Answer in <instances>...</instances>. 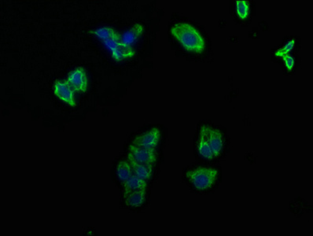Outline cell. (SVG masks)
<instances>
[{
    "label": "cell",
    "instance_id": "cell-2",
    "mask_svg": "<svg viewBox=\"0 0 313 236\" xmlns=\"http://www.w3.org/2000/svg\"><path fill=\"white\" fill-rule=\"evenodd\" d=\"M185 176L196 189L205 191L212 188L216 184L218 177V170L213 168L198 167L189 170Z\"/></svg>",
    "mask_w": 313,
    "mask_h": 236
},
{
    "label": "cell",
    "instance_id": "cell-16",
    "mask_svg": "<svg viewBox=\"0 0 313 236\" xmlns=\"http://www.w3.org/2000/svg\"><path fill=\"white\" fill-rule=\"evenodd\" d=\"M236 11L242 19H246L249 16V6L246 1H236Z\"/></svg>",
    "mask_w": 313,
    "mask_h": 236
},
{
    "label": "cell",
    "instance_id": "cell-9",
    "mask_svg": "<svg viewBox=\"0 0 313 236\" xmlns=\"http://www.w3.org/2000/svg\"><path fill=\"white\" fill-rule=\"evenodd\" d=\"M143 27L141 24H135L133 26L120 35V42L125 45L131 46L136 41L143 33Z\"/></svg>",
    "mask_w": 313,
    "mask_h": 236
},
{
    "label": "cell",
    "instance_id": "cell-18",
    "mask_svg": "<svg viewBox=\"0 0 313 236\" xmlns=\"http://www.w3.org/2000/svg\"><path fill=\"white\" fill-rule=\"evenodd\" d=\"M283 62H284V64H285L286 68H287V70H289V71H291V70L294 69L295 65V58H293L291 55H285V56L283 57Z\"/></svg>",
    "mask_w": 313,
    "mask_h": 236
},
{
    "label": "cell",
    "instance_id": "cell-14",
    "mask_svg": "<svg viewBox=\"0 0 313 236\" xmlns=\"http://www.w3.org/2000/svg\"><path fill=\"white\" fill-rule=\"evenodd\" d=\"M198 151L202 157L207 159H212L214 157L213 153L210 148L209 145L205 138L204 135L201 132L198 142Z\"/></svg>",
    "mask_w": 313,
    "mask_h": 236
},
{
    "label": "cell",
    "instance_id": "cell-8",
    "mask_svg": "<svg viewBox=\"0 0 313 236\" xmlns=\"http://www.w3.org/2000/svg\"><path fill=\"white\" fill-rule=\"evenodd\" d=\"M54 92L55 96L65 102L71 107H75L76 100L74 97V91L72 89L71 87L68 85L67 83L62 82V81H58L55 85L54 88Z\"/></svg>",
    "mask_w": 313,
    "mask_h": 236
},
{
    "label": "cell",
    "instance_id": "cell-17",
    "mask_svg": "<svg viewBox=\"0 0 313 236\" xmlns=\"http://www.w3.org/2000/svg\"><path fill=\"white\" fill-rule=\"evenodd\" d=\"M295 43H296V41H295V39H291L290 41L287 42L285 45H284V47H281V48L279 49V50L276 51V56L282 57V58H283V56L288 55V54L292 51L293 48L295 47Z\"/></svg>",
    "mask_w": 313,
    "mask_h": 236
},
{
    "label": "cell",
    "instance_id": "cell-3",
    "mask_svg": "<svg viewBox=\"0 0 313 236\" xmlns=\"http://www.w3.org/2000/svg\"><path fill=\"white\" fill-rule=\"evenodd\" d=\"M128 159L131 163L154 165L157 159L154 150L141 148L135 145H131L128 150Z\"/></svg>",
    "mask_w": 313,
    "mask_h": 236
},
{
    "label": "cell",
    "instance_id": "cell-7",
    "mask_svg": "<svg viewBox=\"0 0 313 236\" xmlns=\"http://www.w3.org/2000/svg\"><path fill=\"white\" fill-rule=\"evenodd\" d=\"M104 43L106 44L112 51V56L116 60H121L124 58H131L135 55V51L131 46H127L124 43H122L120 40H115V39H105L104 40Z\"/></svg>",
    "mask_w": 313,
    "mask_h": 236
},
{
    "label": "cell",
    "instance_id": "cell-13",
    "mask_svg": "<svg viewBox=\"0 0 313 236\" xmlns=\"http://www.w3.org/2000/svg\"><path fill=\"white\" fill-rule=\"evenodd\" d=\"M116 171L117 177L123 183L133 175V171H132L131 163L128 162V161H120L117 164Z\"/></svg>",
    "mask_w": 313,
    "mask_h": 236
},
{
    "label": "cell",
    "instance_id": "cell-1",
    "mask_svg": "<svg viewBox=\"0 0 313 236\" xmlns=\"http://www.w3.org/2000/svg\"><path fill=\"white\" fill-rule=\"evenodd\" d=\"M171 33L188 51L201 53L206 47L204 39L200 32L188 23L175 24L171 28Z\"/></svg>",
    "mask_w": 313,
    "mask_h": 236
},
{
    "label": "cell",
    "instance_id": "cell-15",
    "mask_svg": "<svg viewBox=\"0 0 313 236\" xmlns=\"http://www.w3.org/2000/svg\"><path fill=\"white\" fill-rule=\"evenodd\" d=\"M92 32L104 40H105V39L120 40V34L110 27H102V28H98L96 31Z\"/></svg>",
    "mask_w": 313,
    "mask_h": 236
},
{
    "label": "cell",
    "instance_id": "cell-4",
    "mask_svg": "<svg viewBox=\"0 0 313 236\" xmlns=\"http://www.w3.org/2000/svg\"><path fill=\"white\" fill-rule=\"evenodd\" d=\"M200 132L204 135L210 148L213 153L214 157H219L223 147V135L219 130L203 125Z\"/></svg>",
    "mask_w": 313,
    "mask_h": 236
},
{
    "label": "cell",
    "instance_id": "cell-10",
    "mask_svg": "<svg viewBox=\"0 0 313 236\" xmlns=\"http://www.w3.org/2000/svg\"><path fill=\"white\" fill-rule=\"evenodd\" d=\"M124 201L127 206L132 208L139 207L144 203L146 200V190L132 191L124 195Z\"/></svg>",
    "mask_w": 313,
    "mask_h": 236
},
{
    "label": "cell",
    "instance_id": "cell-12",
    "mask_svg": "<svg viewBox=\"0 0 313 236\" xmlns=\"http://www.w3.org/2000/svg\"><path fill=\"white\" fill-rule=\"evenodd\" d=\"M131 163L133 174L143 180H147L153 174V165L146 164Z\"/></svg>",
    "mask_w": 313,
    "mask_h": 236
},
{
    "label": "cell",
    "instance_id": "cell-5",
    "mask_svg": "<svg viewBox=\"0 0 313 236\" xmlns=\"http://www.w3.org/2000/svg\"><path fill=\"white\" fill-rule=\"evenodd\" d=\"M66 82L76 92H85L89 87V79L83 67H78L70 73Z\"/></svg>",
    "mask_w": 313,
    "mask_h": 236
},
{
    "label": "cell",
    "instance_id": "cell-11",
    "mask_svg": "<svg viewBox=\"0 0 313 236\" xmlns=\"http://www.w3.org/2000/svg\"><path fill=\"white\" fill-rule=\"evenodd\" d=\"M146 180L139 178L134 174L124 182V195L132 192V191L146 190Z\"/></svg>",
    "mask_w": 313,
    "mask_h": 236
},
{
    "label": "cell",
    "instance_id": "cell-6",
    "mask_svg": "<svg viewBox=\"0 0 313 236\" xmlns=\"http://www.w3.org/2000/svg\"><path fill=\"white\" fill-rule=\"evenodd\" d=\"M160 139V131L158 128H152L145 133L137 136L133 141V145L141 148L154 150L158 146Z\"/></svg>",
    "mask_w": 313,
    "mask_h": 236
}]
</instances>
